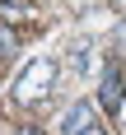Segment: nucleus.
Wrapping results in <instances>:
<instances>
[{"mask_svg": "<svg viewBox=\"0 0 126 135\" xmlns=\"http://www.w3.org/2000/svg\"><path fill=\"white\" fill-rule=\"evenodd\" d=\"M52 79H56V61H28L24 75L14 79V98H19V103L47 98V93H52Z\"/></svg>", "mask_w": 126, "mask_h": 135, "instance_id": "f257e3e1", "label": "nucleus"}, {"mask_svg": "<svg viewBox=\"0 0 126 135\" xmlns=\"http://www.w3.org/2000/svg\"><path fill=\"white\" fill-rule=\"evenodd\" d=\"M98 103L108 112H122L126 103V84H122V70H117V61L112 65H103V84H98Z\"/></svg>", "mask_w": 126, "mask_h": 135, "instance_id": "f03ea898", "label": "nucleus"}, {"mask_svg": "<svg viewBox=\"0 0 126 135\" xmlns=\"http://www.w3.org/2000/svg\"><path fill=\"white\" fill-rule=\"evenodd\" d=\"M56 131H61V135H84V131H94V107H89V103H75V107H66Z\"/></svg>", "mask_w": 126, "mask_h": 135, "instance_id": "7ed1b4c3", "label": "nucleus"}, {"mask_svg": "<svg viewBox=\"0 0 126 135\" xmlns=\"http://www.w3.org/2000/svg\"><path fill=\"white\" fill-rule=\"evenodd\" d=\"M66 65L75 70V75H84V70L94 65V56H89V47H70V56H66Z\"/></svg>", "mask_w": 126, "mask_h": 135, "instance_id": "20e7f679", "label": "nucleus"}, {"mask_svg": "<svg viewBox=\"0 0 126 135\" xmlns=\"http://www.w3.org/2000/svg\"><path fill=\"white\" fill-rule=\"evenodd\" d=\"M14 51V33H0V56H10Z\"/></svg>", "mask_w": 126, "mask_h": 135, "instance_id": "39448f33", "label": "nucleus"}, {"mask_svg": "<svg viewBox=\"0 0 126 135\" xmlns=\"http://www.w3.org/2000/svg\"><path fill=\"white\" fill-rule=\"evenodd\" d=\"M84 135H103V131H98V126H94V131H84Z\"/></svg>", "mask_w": 126, "mask_h": 135, "instance_id": "423d86ee", "label": "nucleus"}, {"mask_svg": "<svg viewBox=\"0 0 126 135\" xmlns=\"http://www.w3.org/2000/svg\"><path fill=\"white\" fill-rule=\"evenodd\" d=\"M24 135H38V131H33V126H28V131H24Z\"/></svg>", "mask_w": 126, "mask_h": 135, "instance_id": "0eeeda50", "label": "nucleus"}, {"mask_svg": "<svg viewBox=\"0 0 126 135\" xmlns=\"http://www.w3.org/2000/svg\"><path fill=\"white\" fill-rule=\"evenodd\" d=\"M122 121H126V103H122Z\"/></svg>", "mask_w": 126, "mask_h": 135, "instance_id": "6e6552de", "label": "nucleus"}]
</instances>
